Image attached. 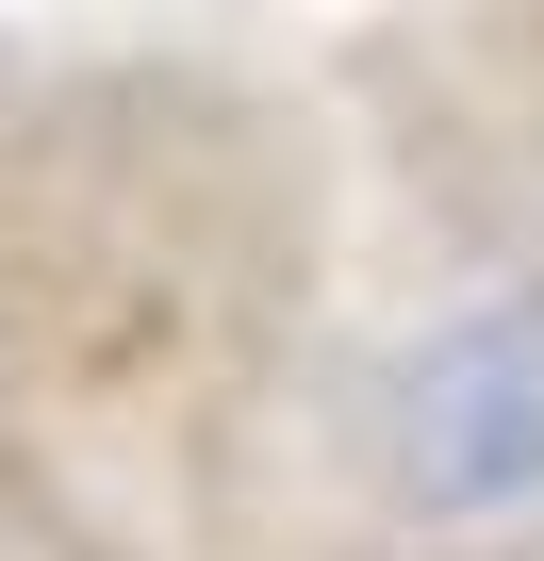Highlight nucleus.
<instances>
[{
  "label": "nucleus",
  "mask_w": 544,
  "mask_h": 561,
  "mask_svg": "<svg viewBox=\"0 0 544 561\" xmlns=\"http://www.w3.org/2000/svg\"><path fill=\"white\" fill-rule=\"evenodd\" d=\"M331 231V18H0V561H281Z\"/></svg>",
  "instance_id": "nucleus-1"
},
{
  "label": "nucleus",
  "mask_w": 544,
  "mask_h": 561,
  "mask_svg": "<svg viewBox=\"0 0 544 561\" xmlns=\"http://www.w3.org/2000/svg\"><path fill=\"white\" fill-rule=\"evenodd\" d=\"M331 347L281 561H544V0L331 18Z\"/></svg>",
  "instance_id": "nucleus-2"
}]
</instances>
